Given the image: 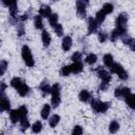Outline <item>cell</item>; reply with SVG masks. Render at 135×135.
Returning a JSON list of instances; mask_svg holds the SVG:
<instances>
[{
    "mask_svg": "<svg viewBox=\"0 0 135 135\" xmlns=\"http://www.w3.org/2000/svg\"><path fill=\"white\" fill-rule=\"evenodd\" d=\"M21 57H22L24 63L28 68H32L35 65V60H34V57L32 55V51L26 44H24L21 49Z\"/></svg>",
    "mask_w": 135,
    "mask_h": 135,
    "instance_id": "cell-1",
    "label": "cell"
},
{
    "mask_svg": "<svg viewBox=\"0 0 135 135\" xmlns=\"http://www.w3.org/2000/svg\"><path fill=\"white\" fill-rule=\"evenodd\" d=\"M60 92H61L60 84L59 83H54L52 85V93H51V95H52L51 103H52V107L53 108H57L60 104V101H61Z\"/></svg>",
    "mask_w": 135,
    "mask_h": 135,
    "instance_id": "cell-2",
    "label": "cell"
},
{
    "mask_svg": "<svg viewBox=\"0 0 135 135\" xmlns=\"http://www.w3.org/2000/svg\"><path fill=\"white\" fill-rule=\"evenodd\" d=\"M91 108L96 113H105L109 110V108H110V103L92 98V100H91Z\"/></svg>",
    "mask_w": 135,
    "mask_h": 135,
    "instance_id": "cell-3",
    "label": "cell"
},
{
    "mask_svg": "<svg viewBox=\"0 0 135 135\" xmlns=\"http://www.w3.org/2000/svg\"><path fill=\"white\" fill-rule=\"evenodd\" d=\"M110 71H111V73L116 74V75L119 77V79H121V80H123V81L129 78V75H128L127 71L123 69V66H122L121 64H119V63H117V62H114V64L110 68Z\"/></svg>",
    "mask_w": 135,
    "mask_h": 135,
    "instance_id": "cell-4",
    "label": "cell"
},
{
    "mask_svg": "<svg viewBox=\"0 0 135 135\" xmlns=\"http://www.w3.org/2000/svg\"><path fill=\"white\" fill-rule=\"evenodd\" d=\"M124 36H127V28H123V27H115L111 32L109 38H110V40L112 42H115L118 38H122Z\"/></svg>",
    "mask_w": 135,
    "mask_h": 135,
    "instance_id": "cell-5",
    "label": "cell"
},
{
    "mask_svg": "<svg viewBox=\"0 0 135 135\" xmlns=\"http://www.w3.org/2000/svg\"><path fill=\"white\" fill-rule=\"evenodd\" d=\"M89 4V1L86 0H78L76 1V12L77 15L80 16L81 18L85 17L86 15V6Z\"/></svg>",
    "mask_w": 135,
    "mask_h": 135,
    "instance_id": "cell-6",
    "label": "cell"
},
{
    "mask_svg": "<svg viewBox=\"0 0 135 135\" xmlns=\"http://www.w3.org/2000/svg\"><path fill=\"white\" fill-rule=\"evenodd\" d=\"M95 71H96L98 77L101 79L102 82L110 83V81H111V79H112V76H111V74H110L107 70H104L102 66H97V69H96Z\"/></svg>",
    "mask_w": 135,
    "mask_h": 135,
    "instance_id": "cell-7",
    "label": "cell"
},
{
    "mask_svg": "<svg viewBox=\"0 0 135 135\" xmlns=\"http://www.w3.org/2000/svg\"><path fill=\"white\" fill-rule=\"evenodd\" d=\"M2 4H4L5 6L8 7L11 18L16 19V15H17V12H18V4H17V2L16 1H4V0H2Z\"/></svg>",
    "mask_w": 135,
    "mask_h": 135,
    "instance_id": "cell-8",
    "label": "cell"
},
{
    "mask_svg": "<svg viewBox=\"0 0 135 135\" xmlns=\"http://www.w3.org/2000/svg\"><path fill=\"white\" fill-rule=\"evenodd\" d=\"M128 19H129V17H128V14L127 13H120L116 17V20H115L116 27H123V28H126Z\"/></svg>",
    "mask_w": 135,
    "mask_h": 135,
    "instance_id": "cell-9",
    "label": "cell"
},
{
    "mask_svg": "<svg viewBox=\"0 0 135 135\" xmlns=\"http://www.w3.org/2000/svg\"><path fill=\"white\" fill-rule=\"evenodd\" d=\"M98 25H99V24L96 22L95 18L89 17V18H88V34H89V35L94 34V33L97 31Z\"/></svg>",
    "mask_w": 135,
    "mask_h": 135,
    "instance_id": "cell-10",
    "label": "cell"
},
{
    "mask_svg": "<svg viewBox=\"0 0 135 135\" xmlns=\"http://www.w3.org/2000/svg\"><path fill=\"white\" fill-rule=\"evenodd\" d=\"M38 13H39V15H40L42 18H50V16L53 14V13H52V8H51L49 5H46V4L40 5V7H39V9H38Z\"/></svg>",
    "mask_w": 135,
    "mask_h": 135,
    "instance_id": "cell-11",
    "label": "cell"
},
{
    "mask_svg": "<svg viewBox=\"0 0 135 135\" xmlns=\"http://www.w3.org/2000/svg\"><path fill=\"white\" fill-rule=\"evenodd\" d=\"M73 45V39L71 36H64L61 42V47L64 52H69Z\"/></svg>",
    "mask_w": 135,
    "mask_h": 135,
    "instance_id": "cell-12",
    "label": "cell"
},
{
    "mask_svg": "<svg viewBox=\"0 0 135 135\" xmlns=\"http://www.w3.org/2000/svg\"><path fill=\"white\" fill-rule=\"evenodd\" d=\"M78 98L81 102H89L90 100H92V94L88 91V90H81L79 92V95H78Z\"/></svg>",
    "mask_w": 135,
    "mask_h": 135,
    "instance_id": "cell-13",
    "label": "cell"
},
{
    "mask_svg": "<svg viewBox=\"0 0 135 135\" xmlns=\"http://www.w3.org/2000/svg\"><path fill=\"white\" fill-rule=\"evenodd\" d=\"M0 110L1 111H9L11 110V102L7 97L4 95H1L0 98Z\"/></svg>",
    "mask_w": 135,
    "mask_h": 135,
    "instance_id": "cell-14",
    "label": "cell"
},
{
    "mask_svg": "<svg viewBox=\"0 0 135 135\" xmlns=\"http://www.w3.org/2000/svg\"><path fill=\"white\" fill-rule=\"evenodd\" d=\"M39 90L42 92L43 95H46V94H51L52 93V86L51 84L47 82V81H41L40 84H39Z\"/></svg>",
    "mask_w": 135,
    "mask_h": 135,
    "instance_id": "cell-15",
    "label": "cell"
},
{
    "mask_svg": "<svg viewBox=\"0 0 135 135\" xmlns=\"http://www.w3.org/2000/svg\"><path fill=\"white\" fill-rule=\"evenodd\" d=\"M51 40H52V38H51V35L49 34V32L45 31V30H42V32H41V41H42V44L46 47V46H49L51 44Z\"/></svg>",
    "mask_w": 135,
    "mask_h": 135,
    "instance_id": "cell-16",
    "label": "cell"
},
{
    "mask_svg": "<svg viewBox=\"0 0 135 135\" xmlns=\"http://www.w3.org/2000/svg\"><path fill=\"white\" fill-rule=\"evenodd\" d=\"M20 113H19V110L16 109V110H11L9 111V120L12 123H17L18 121H20Z\"/></svg>",
    "mask_w": 135,
    "mask_h": 135,
    "instance_id": "cell-17",
    "label": "cell"
},
{
    "mask_svg": "<svg viewBox=\"0 0 135 135\" xmlns=\"http://www.w3.org/2000/svg\"><path fill=\"white\" fill-rule=\"evenodd\" d=\"M102 60H103L104 65H105L107 68H109V69H110V68H111V66L114 64V58H113V56H112L110 53L104 54V55H103Z\"/></svg>",
    "mask_w": 135,
    "mask_h": 135,
    "instance_id": "cell-18",
    "label": "cell"
},
{
    "mask_svg": "<svg viewBox=\"0 0 135 135\" xmlns=\"http://www.w3.org/2000/svg\"><path fill=\"white\" fill-rule=\"evenodd\" d=\"M71 70L73 74H79L83 70V64L82 62H73L71 64Z\"/></svg>",
    "mask_w": 135,
    "mask_h": 135,
    "instance_id": "cell-19",
    "label": "cell"
},
{
    "mask_svg": "<svg viewBox=\"0 0 135 135\" xmlns=\"http://www.w3.org/2000/svg\"><path fill=\"white\" fill-rule=\"evenodd\" d=\"M50 113H51V105L47 104V103H45V104L42 107L41 111H40L41 118H42V119H47L49 116H50Z\"/></svg>",
    "mask_w": 135,
    "mask_h": 135,
    "instance_id": "cell-20",
    "label": "cell"
},
{
    "mask_svg": "<svg viewBox=\"0 0 135 135\" xmlns=\"http://www.w3.org/2000/svg\"><path fill=\"white\" fill-rule=\"evenodd\" d=\"M18 91V93H19V95L21 96V97H24V96H26L28 93H30V86L26 84V83H22L20 86H19V89L17 90Z\"/></svg>",
    "mask_w": 135,
    "mask_h": 135,
    "instance_id": "cell-21",
    "label": "cell"
},
{
    "mask_svg": "<svg viewBox=\"0 0 135 135\" xmlns=\"http://www.w3.org/2000/svg\"><path fill=\"white\" fill-rule=\"evenodd\" d=\"M120 126H119V122L117 120H112L109 124V132L111 134H115L116 132H118Z\"/></svg>",
    "mask_w": 135,
    "mask_h": 135,
    "instance_id": "cell-22",
    "label": "cell"
},
{
    "mask_svg": "<svg viewBox=\"0 0 135 135\" xmlns=\"http://www.w3.org/2000/svg\"><path fill=\"white\" fill-rule=\"evenodd\" d=\"M84 61H85V63H88V64H90V65H93V64L96 63V61H97V55L94 54V53H90V54H88V55L85 56Z\"/></svg>",
    "mask_w": 135,
    "mask_h": 135,
    "instance_id": "cell-23",
    "label": "cell"
},
{
    "mask_svg": "<svg viewBox=\"0 0 135 135\" xmlns=\"http://www.w3.org/2000/svg\"><path fill=\"white\" fill-rule=\"evenodd\" d=\"M105 16H107V14L100 8V9L96 13V15H95V20H96V22H97L98 24H101V23L104 21Z\"/></svg>",
    "mask_w": 135,
    "mask_h": 135,
    "instance_id": "cell-24",
    "label": "cell"
},
{
    "mask_svg": "<svg viewBox=\"0 0 135 135\" xmlns=\"http://www.w3.org/2000/svg\"><path fill=\"white\" fill-rule=\"evenodd\" d=\"M34 25L37 30H42L43 28V21H42V17L40 15L34 16Z\"/></svg>",
    "mask_w": 135,
    "mask_h": 135,
    "instance_id": "cell-25",
    "label": "cell"
},
{
    "mask_svg": "<svg viewBox=\"0 0 135 135\" xmlns=\"http://www.w3.org/2000/svg\"><path fill=\"white\" fill-rule=\"evenodd\" d=\"M59 121H60V116L57 115V114H54V115H52L51 118L49 119V124H50L51 128H55V127L59 123Z\"/></svg>",
    "mask_w": 135,
    "mask_h": 135,
    "instance_id": "cell-26",
    "label": "cell"
},
{
    "mask_svg": "<svg viewBox=\"0 0 135 135\" xmlns=\"http://www.w3.org/2000/svg\"><path fill=\"white\" fill-rule=\"evenodd\" d=\"M101 9H102L107 15H109V14L113 13V11H114V5H113V3H111V2H105V3L102 5Z\"/></svg>",
    "mask_w": 135,
    "mask_h": 135,
    "instance_id": "cell-27",
    "label": "cell"
},
{
    "mask_svg": "<svg viewBox=\"0 0 135 135\" xmlns=\"http://www.w3.org/2000/svg\"><path fill=\"white\" fill-rule=\"evenodd\" d=\"M22 83H23V82H22V80H21L20 77H14V78H12V80H11V86H13V88L16 89V90H18L19 86H20Z\"/></svg>",
    "mask_w": 135,
    "mask_h": 135,
    "instance_id": "cell-28",
    "label": "cell"
},
{
    "mask_svg": "<svg viewBox=\"0 0 135 135\" xmlns=\"http://www.w3.org/2000/svg\"><path fill=\"white\" fill-rule=\"evenodd\" d=\"M124 100H126V103H127L131 109L135 110V95L131 94L130 96H128L127 98H124Z\"/></svg>",
    "mask_w": 135,
    "mask_h": 135,
    "instance_id": "cell-29",
    "label": "cell"
},
{
    "mask_svg": "<svg viewBox=\"0 0 135 135\" xmlns=\"http://www.w3.org/2000/svg\"><path fill=\"white\" fill-rule=\"evenodd\" d=\"M49 23H50V25H51L53 28L58 24V15H57L56 13H53V14L50 16V18H49Z\"/></svg>",
    "mask_w": 135,
    "mask_h": 135,
    "instance_id": "cell-30",
    "label": "cell"
},
{
    "mask_svg": "<svg viewBox=\"0 0 135 135\" xmlns=\"http://www.w3.org/2000/svg\"><path fill=\"white\" fill-rule=\"evenodd\" d=\"M42 123H41V121H39V120H37V121H35L33 124H32V131H33V133H40L41 132V130H42Z\"/></svg>",
    "mask_w": 135,
    "mask_h": 135,
    "instance_id": "cell-31",
    "label": "cell"
},
{
    "mask_svg": "<svg viewBox=\"0 0 135 135\" xmlns=\"http://www.w3.org/2000/svg\"><path fill=\"white\" fill-rule=\"evenodd\" d=\"M20 130L22 131V132H24L25 130H27L31 126H30V122H28V120H27V117H23V118H21L20 119Z\"/></svg>",
    "mask_w": 135,
    "mask_h": 135,
    "instance_id": "cell-32",
    "label": "cell"
},
{
    "mask_svg": "<svg viewBox=\"0 0 135 135\" xmlns=\"http://www.w3.org/2000/svg\"><path fill=\"white\" fill-rule=\"evenodd\" d=\"M108 39H109V35H108L105 32H103V31L98 32V41H99L100 43H104Z\"/></svg>",
    "mask_w": 135,
    "mask_h": 135,
    "instance_id": "cell-33",
    "label": "cell"
},
{
    "mask_svg": "<svg viewBox=\"0 0 135 135\" xmlns=\"http://www.w3.org/2000/svg\"><path fill=\"white\" fill-rule=\"evenodd\" d=\"M60 73L63 77H68L71 73H72V70H71V65H63L61 69H60Z\"/></svg>",
    "mask_w": 135,
    "mask_h": 135,
    "instance_id": "cell-34",
    "label": "cell"
},
{
    "mask_svg": "<svg viewBox=\"0 0 135 135\" xmlns=\"http://www.w3.org/2000/svg\"><path fill=\"white\" fill-rule=\"evenodd\" d=\"M71 59L73 62H81L82 59V54L80 52H74L71 56Z\"/></svg>",
    "mask_w": 135,
    "mask_h": 135,
    "instance_id": "cell-35",
    "label": "cell"
},
{
    "mask_svg": "<svg viewBox=\"0 0 135 135\" xmlns=\"http://www.w3.org/2000/svg\"><path fill=\"white\" fill-rule=\"evenodd\" d=\"M7 66H8V62L6 60H1V62H0V75L1 76L5 73Z\"/></svg>",
    "mask_w": 135,
    "mask_h": 135,
    "instance_id": "cell-36",
    "label": "cell"
},
{
    "mask_svg": "<svg viewBox=\"0 0 135 135\" xmlns=\"http://www.w3.org/2000/svg\"><path fill=\"white\" fill-rule=\"evenodd\" d=\"M54 32H55V34H56L57 36L61 37V36L63 35V27H62V25H61L60 23H58V24L54 27Z\"/></svg>",
    "mask_w": 135,
    "mask_h": 135,
    "instance_id": "cell-37",
    "label": "cell"
},
{
    "mask_svg": "<svg viewBox=\"0 0 135 135\" xmlns=\"http://www.w3.org/2000/svg\"><path fill=\"white\" fill-rule=\"evenodd\" d=\"M83 134V129L81 126H75L73 131H72V135H82Z\"/></svg>",
    "mask_w": 135,
    "mask_h": 135,
    "instance_id": "cell-38",
    "label": "cell"
},
{
    "mask_svg": "<svg viewBox=\"0 0 135 135\" xmlns=\"http://www.w3.org/2000/svg\"><path fill=\"white\" fill-rule=\"evenodd\" d=\"M18 110H19V113H20V117L21 118L27 117V108H26V105H21L20 108H18Z\"/></svg>",
    "mask_w": 135,
    "mask_h": 135,
    "instance_id": "cell-39",
    "label": "cell"
},
{
    "mask_svg": "<svg viewBox=\"0 0 135 135\" xmlns=\"http://www.w3.org/2000/svg\"><path fill=\"white\" fill-rule=\"evenodd\" d=\"M24 34H25L24 25H23L22 23H20V24H17V35H18L19 37H21V36H23Z\"/></svg>",
    "mask_w": 135,
    "mask_h": 135,
    "instance_id": "cell-40",
    "label": "cell"
},
{
    "mask_svg": "<svg viewBox=\"0 0 135 135\" xmlns=\"http://www.w3.org/2000/svg\"><path fill=\"white\" fill-rule=\"evenodd\" d=\"M121 90H122V97L127 98L128 96H130V95H131V90H130V88L122 86V88H121Z\"/></svg>",
    "mask_w": 135,
    "mask_h": 135,
    "instance_id": "cell-41",
    "label": "cell"
},
{
    "mask_svg": "<svg viewBox=\"0 0 135 135\" xmlns=\"http://www.w3.org/2000/svg\"><path fill=\"white\" fill-rule=\"evenodd\" d=\"M114 96H115L116 98L122 97V90H121V88H116V89L114 90Z\"/></svg>",
    "mask_w": 135,
    "mask_h": 135,
    "instance_id": "cell-42",
    "label": "cell"
},
{
    "mask_svg": "<svg viewBox=\"0 0 135 135\" xmlns=\"http://www.w3.org/2000/svg\"><path fill=\"white\" fill-rule=\"evenodd\" d=\"M108 88H109V83H107V82H102V81H101V83L99 84L98 90H99V91H105V90H108Z\"/></svg>",
    "mask_w": 135,
    "mask_h": 135,
    "instance_id": "cell-43",
    "label": "cell"
},
{
    "mask_svg": "<svg viewBox=\"0 0 135 135\" xmlns=\"http://www.w3.org/2000/svg\"><path fill=\"white\" fill-rule=\"evenodd\" d=\"M0 88H1V89H0V94H1V95H4V91H5V89H6V84H5L3 81L1 82Z\"/></svg>",
    "mask_w": 135,
    "mask_h": 135,
    "instance_id": "cell-44",
    "label": "cell"
},
{
    "mask_svg": "<svg viewBox=\"0 0 135 135\" xmlns=\"http://www.w3.org/2000/svg\"><path fill=\"white\" fill-rule=\"evenodd\" d=\"M129 46H130V49H131V51H133V52H135V40H134V39H132V41L130 42V44H129Z\"/></svg>",
    "mask_w": 135,
    "mask_h": 135,
    "instance_id": "cell-45",
    "label": "cell"
},
{
    "mask_svg": "<svg viewBox=\"0 0 135 135\" xmlns=\"http://www.w3.org/2000/svg\"><path fill=\"white\" fill-rule=\"evenodd\" d=\"M27 17H28V15H27V13H25V14H23L21 17H20V20H21V22H23V21H25L26 19H27Z\"/></svg>",
    "mask_w": 135,
    "mask_h": 135,
    "instance_id": "cell-46",
    "label": "cell"
}]
</instances>
